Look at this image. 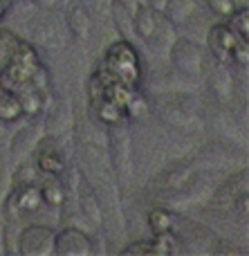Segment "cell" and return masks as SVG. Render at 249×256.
<instances>
[{"mask_svg": "<svg viewBox=\"0 0 249 256\" xmlns=\"http://www.w3.org/2000/svg\"><path fill=\"white\" fill-rule=\"evenodd\" d=\"M103 68L115 76V81L128 86V88H133V86L139 81V76H142L139 56L133 50V45L126 43V40H119V43H115V45L108 48Z\"/></svg>", "mask_w": 249, "mask_h": 256, "instance_id": "cell-1", "label": "cell"}, {"mask_svg": "<svg viewBox=\"0 0 249 256\" xmlns=\"http://www.w3.org/2000/svg\"><path fill=\"white\" fill-rule=\"evenodd\" d=\"M56 232L47 225H29L18 236V252L25 256H49L54 254Z\"/></svg>", "mask_w": 249, "mask_h": 256, "instance_id": "cell-2", "label": "cell"}, {"mask_svg": "<svg viewBox=\"0 0 249 256\" xmlns=\"http://www.w3.org/2000/svg\"><path fill=\"white\" fill-rule=\"evenodd\" d=\"M54 254L61 256H90L92 254V240L76 227H65L54 238Z\"/></svg>", "mask_w": 249, "mask_h": 256, "instance_id": "cell-3", "label": "cell"}, {"mask_svg": "<svg viewBox=\"0 0 249 256\" xmlns=\"http://www.w3.org/2000/svg\"><path fill=\"white\" fill-rule=\"evenodd\" d=\"M40 204H43V196L36 182L16 186V191L7 198L9 214H34L40 209Z\"/></svg>", "mask_w": 249, "mask_h": 256, "instance_id": "cell-4", "label": "cell"}, {"mask_svg": "<svg viewBox=\"0 0 249 256\" xmlns=\"http://www.w3.org/2000/svg\"><path fill=\"white\" fill-rule=\"evenodd\" d=\"M238 34L232 30L229 25H214L209 32V50L214 52L216 58H220V61H227V58H232V48L234 43H236Z\"/></svg>", "mask_w": 249, "mask_h": 256, "instance_id": "cell-5", "label": "cell"}, {"mask_svg": "<svg viewBox=\"0 0 249 256\" xmlns=\"http://www.w3.org/2000/svg\"><path fill=\"white\" fill-rule=\"evenodd\" d=\"M36 166H38L40 173L45 176H58L63 171V160L58 155L56 148L49 146V140H45L40 144V150H38V158H36Z\"/></svg>", "mask_w": 249, "mask_h": 256, "instance_id": "cell-6", "label": "cell"}, {"mask_svg": "<svg viewBox=\"0 0 249 256\" xmlns=\"http://www.w3.org/2000/svg\"><path fill=\"white\" fill-rule=\"evenodd\" d=\"M135 20V32H137L142 38H153L157 32V12H153L148 4H137L133 14Z\"/></svg>", "mask_w": 249, "mask_h": 256, "instance_id": "cell-7", "label": "cell"}, {"mask_svg": "<svg viewBox=\"0 0 249 256\" xmlns=\"http://www.w3.org/2000/svg\"><path fill=\"white\" fill-rule=\"evenodd\" d=\"M38 189L43 196V202H47L49 207H61L63 200H65V189H63L61 180L56 176H47L43 184H38Z\"/></svg>", "mask_w": 249, "mask_h": 256, "instance_id": "cell-8", "label": "cell"}, {"mask_svg": "<svg viewBox=\"0 0 249 256\" xmlns=\"http://www.w3.org/2000/svg\"><path fill=\"white\" fill-rule=\"evenodd\" d=\"M16 97L20 102V108H22V115H34V112H40L43 110V94L36 92L31 86H22V88L16 90Z\"/></svg>", "mask_w": 249, "mask_h": 256, "instance_id": "cell-9", "label": "cell"}, {"mask_svg": "<svg viewBox=\"0 0 249 256\" xmlns=\"http://www.w3.org/2000/svg\"><path fill=\"white\" fill-rule=\"evenodd\" d=\"M22 117V108L20 102H18L16 92H2L0 94V122L4 124H11V122H18Z\"/></svg>", "mask_w": 249, "mask_h": 256, "instance_id": "cell-10", "label": "cell"}, {"mask_svg": "<svg viewBox=\"0 0 249 256\" xmlns=\"http://www.w3.org/2000/svg\"><path fill=\"white\" fill-rule=\"evenodd\" d=\"M67 25H70L72 34L79 36V38H85L90 34V16L85 12L83 4H74L67 14Z\"/></svg>", "mask_w": 249, "mask_h": 256, "instance_id": "cell-11", "label": "cell"}, {"mask_svg": "<svg viewBox=\"0 0 249 256\" xmlns=\"http://www.w3.org/2000/svg\"><path fill=\"white\" fill-rule=\"evenodd\" d=\"M173 225H175V218L171 212H166V209H162V207L151 209V214H148V227L153 230V234L173 232Z\"/></svg>", "mask_w": 249, "mask_h": 256, "instance_id": "cell-12", "label": "cell"}, {"mask_svg": "<svg viewBox=\"0 0 249 256\" xmlns=\"http://www.w3.org/2000/svg\"><path fill=\"white\" fill-rule=\"evenodd\" d=\"M20 40H22L20 36H16L11 30H0V68L11 61V56L16 54Z\"/></svg>", "mask_w": 249, "mask_h": 256, "instance_id": "cell-13", "label": "cell"}, {"mask_svg": "<svg viewBox=\"0 0 249 256\" xmlns=\"http://www.w3.org/2000/svg\"><path fill=\"white\" fill-rule=\"evenodd\" d=\"M94 108H97V117L101 122H106V124H117V122L121 120V115H124V108L117 106V104L108 97H103L99 104H94Z\"/></svg>", "mask_w": 249, "mask_h": 256, "instance_id": "cell-14", "label": "cell"}, {"mask_svg": "<svg viewBox=\"0 0 249 256\" xmlns=\"http://www.w3.org/2000/svg\"><path fill=\"white\" fill-rule=\"evenodd\" d=\"M151 250L155 256H169L178 250V238L173 236V232H162L155 234V238L151 240Z\"/></svg>", "mask_w": 249, "mask_h": 256, "instance_id": "cell-15", "label": "cell"}, {"mask_svg": "<svg viewBox=\"0 0 249 256\" xmlns=\"http://www.w3.org/2000/svg\"><path fill=\"white\" fill-rule=\"evenodd\" d=\"M124 112H128L133 120H142V117L148 112L146 99H144L142 94H137V92H133V90H130L128 99H126V104H124Z\"/></svg>", "mask_w": 249, "mask_h": 256, "instance_id": "cell-16", "label": "cell"}, {"mask_svg": "<svg viewBox=\"0 0 249 256\" xmlns=\"http://www.w3.org/2000/svg\"><path fill=\"white\" fill-rule=\"evenodd\" d=\"M232 27L241 38H249V7H241L232 14Z\"/></svg>", "mask_w": 249, "mask_h": 256, "instance_id": "cell-17", "label": "cell"}, {"mask_svg": "<svg viewBox=\"0 0 249 256\" xmlns=\"http://www.w3.org/2000/svg\"><path fill=\"white\" fill-rule=\"evenodd\" d=\"M27 86H31V88H34L36 92H40V94H47V90H49V76H47V70H45L40 63L34 68V70H31L29 79H27Z\"/></svg>", "mask_w": 249, "mask_h": 256, "instance_id": "cell-18", "label": "cell"}, {"mask_svg": "<svg viewBox=\"0 0 249 256\" xmlns=\"http://www.w3.org/2000/svg\"><path fill=\"white\" fill-rule=\"evenodd\" d=\"M38 166H31V164H22V166H18L16 176H13V184L20 186V184H29V182H36V178H38Z\"/></svg>", "mask_w": 249, "mask_h": 256, "instance_id": "cell-19", "label": "cell"}, {"mask_svg": "<svg viewBox=\"0 0 249 256\" xmlns=\"http://www.w3.org/2000/svg\"><path fill=\"white\" fill-rule=\"evenodd\" d=\"M232 58L236 63H241V66H247L249 63V43H247V38H241V36L236 38V43H234V48H232Z\"/></svg>", "mask_w": 249, "mask_h": 256, "instance_id": "cell-20", "label": "cell"}, {"mask_svg": "<svg viewBox=\"0 0 249 256\" xmlns=\"http://www.w3.org/2000/svg\"><path fill=\"white\" fill-rule=\"evenodd\" d=\"M207 4H209L211 12L220 18H229L234 12H236L234 4H232V0H207Z\"/></svg>", "mask_w": 249, "mask_h": 256, "instance_id": "cell-21", "label": "cell"}, {"mask_svg": "<svg viewBox=\"0 0 249 256\" xmlns=\"http://www.w3.org/2000/svg\"><path fill=\"white\" fill-rule=\"evenodd\" d=\"M121 254H124V256H128V254H153L151 240H137V243L128 245V248H126Z\"/></svg>", "mask_w": 249, "mask_h": 256, "instance_id": "cell-22", "label": "cell"}, {"mask_svg": "<svg viewBox=\"0 0 249 256\" xmlns=\"http://www.w3.org/2000/svg\"><path fill=\"white\" fill-rule=\"evenodd\" d=\"M169 2L171 0H148V7L157 14H166L169 12Z\"/></svg>", "mask_w": 249, "mask_h": 256, "instance_id": "cell-23", "label": "cell"}, {"mask_svg": "<svg viewBox=\"0 0 249 256\" xmlns=\"http://www.w3.org/2000/svg\"><path fill=\"white\" fill-rule=\"evenodd\" d=\"M216 254H241V250L238 248H232V245H227V243H220L218 248L214 250Z\"/></svg>", "mask_w": 249, "mask_h": 256, "instance_id": "cell-24", "label": "cell"}, {"mask_svg": "<svg viewBox=\"0 0 249 256\" xmlns=\"http://www.w3.org/2000/svg\"><path fill=\"white\" fill-rule=\"evenodd\" d=\"M7 9H9V0H0V20L4 18V14H7Z\"/></svg>", "mask_w": 249, "mask_h": 256, "instance_id": "cell-25", "label": "cell"}, {"mask_svg": "<svg viewBox=\"0 0 249 256\" xmlns=\"http://www.w3.org/2000/svg\"><path fill=\"white\" fill-rule=\"evenodd\" d=\"M232 4H234V9H241V7H247L249 0H232Z\"/></svg>", "mask_w": 249, "mask_h": 256, "instance_id": "cell-26", "label": "cell"}, {"mask_svg": "<svg viewBox=\"0 0 249 256\" xmlns=\"http://www.w3.org/2000/svg\"><path fill=\"white\" fill-rule=\"evenodd\" d=\"M2 92H7V90H4V86H2V84H0V94H2Z\"/></svg>", "mask_w": 249, "mask_h": 256, "instance_id": "cell-27", "label": "cell"}]
</instances>
